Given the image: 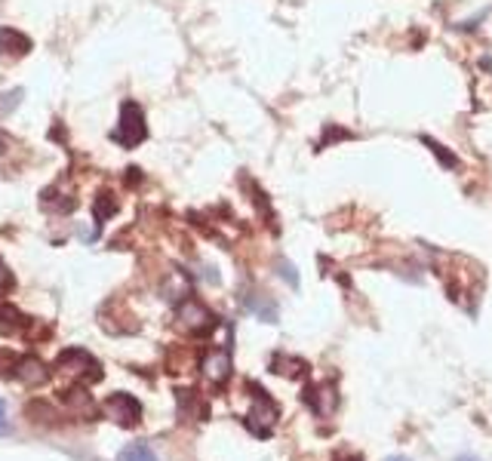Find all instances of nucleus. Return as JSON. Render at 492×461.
<instances>
[{"mask_svg": "<svg viewBox=\"0 0 492 461\" xmlns=\"http://www.w3.org/2000/svg\"><path fill=\"white\" fill-rule=\"evenodd\" d=\"M22 99V90H13V92H0V111H13Z\"/></svg>", "mask_w": 492, "mask_h": 461, "instance_id": "obj_11", "label": "nucleus"}, {"mask_svg": "<svg viewBox=\"0 0 492 461\" xmlns=\"http://www.w3.org/2000/svg\"><path fill=\"white\" fill-rule=\"evenodd\" d=\"M204 376L213 378V381H225L231 376V354L228 351H219V348L209 351V354L204 357Z\"/></svg>", "mask_w": 492, "mask_h": 461, "instance_id": "obj_6", "label": "nucleus"}, {"mask_svg": "<svg viewBox=\"0 0 492 461\" xmlns=\"http://www.w3.org/2000/svg\"><path fill=\"white\" fill-rule=\"evenodd\" d=\"M105 413L111 415L114 422L123 424V428H129V424H139L142 419V406L136 397H129V394H111V397L105 400Z\"/></svg>", "mask_w": 492, "mask_h": 461, "instance_id": "obj_3", "label": "nucleus"}, {"mask_svg": "<svg viewBox=\"0 0 492 461\" xmlns=\"http://www.w3.org/2000/svg\"><path fill=\"white\" fill-rule=\"evenodd\" d=\"M461 461H474V458H461Z\"/></svg>", "mask_w": 492, "mask_h": 461, "instance_id": "obj_16", "label": "nucleus"}, {"mask_svg": "<svg viewBox=\"0 0 492 461\" xmlns=\"http://www.w3.org/2000/svg\"><path fill=\"white\" fill-rule=\"evenodd\" d=\"M425 145H431V151H434V154H440V157H444V163H446V167H452V163H455V157H450V154H446V151H444V145H440V142H431V139H425Z\"/></svg>", "mask_w": 492, "mask_h": 461, "instance_id": "obj_12", "label": "nucleus"}, {"mask_svg": "<svg viewBox=\"0 0 492 461\" xmlns=\"http://www.w3.org/2000/svg\"><path fill=\"white\" fill-rule=\"evenodd\" d=\"M13 376H16L19 381H25V385L38 387V385H43V381L49 378V370L40 363L38 357H22V360H16V370H13Z\"/></svg>", "mask_w": 492, "mask_h": 461, "instance_id": "obj_5", "label": "nucleus"}, {"mask_svg": "<svg viewBox=\"0 0 492 461\" xmlns=\"http://www.w3.org/2000/svg\"><path fill=\"white\" fill-rule=\"evenodd\" d=\"M179 323H182L188 333H209V329L215 326V317L209 314L200 301L185 299L182 305H179Z\"/></svg>", "mask_w": 492, "mask_h": 461, "instance_id": "obj_4", "label": "nucleus"}, {"mask_svg": "<svg viewBox=\"0 0 492 461\" xmlns=\"http://www.w3.org/2000/svg\"><path fill=\"white\" fill-rule=\"evenodd\" d=\"M118 461H157V456L148 443H129L127 449H120Z\"/></svg>", "mask_w": 492, "mask_h": 461, "instance_id": "obj_9", "label": "nucleus"}, {"mask_svg": "<svg viewBox=\"0 0 492 461\" xmlns=\"http://www.w3.org/2000/svg\"><path fill=\"white\" fill-rule=\"evenodd\" d=\"M56 366L65 370V372H71V376H77V378H90V381L102 378V372H99V363L90 354H86V351H81V348L62 351L59 363H56Z\"/></svg>", "mask_w": 492, "mask_h": 461, "instance_id": "obj_2", "label": "nucleus"}, {"mask_svg": "<svg viewBox=\"0 0 492 461\" xmlns=\"http://www.w3.org/2000/svg\"><path fill=\"white\" fill-rule=\"evenodd\" d=\"M28 49H31V40L22 31H16V28H4V31H0V53L4 56L22 59V56H28Z\"/></svg>", "mask_w": 492, "mask_h": 461, "instance_id": "obj_7", "label": "nucleus"}, {"mask_svg": "<svg viewBox=\"0 0 492 461\" xmlns=\"http://www.w3.org/2000/svg\"><path fill=\"white\" fill-rule=\"evenodd\" d=\"M148 126H145V114L136 102H123L120 108V124L114 129V142L123 148H136L139 142H145Z\"/></svg>", "mask_w": 492, "mask_h": 461, "instance_id": "obj_1", "label": "nucleus"}, {"mask_svg": "<svg viewBox=\"0 0 492 461\" xmlns=\"http://www.w3.org/2000/svg\"><path fill=\"white\" fill-rule=\"evenodd\" d=\"M22 326H25V317H22L13 305L0 301V335H16Z\"/></svg>", "mask_w": 492, "mask_h": 461, "instance_id": "obj_8", "label": "nucleus"}, {"mask_svg": "<svg viewBox=\"0 0 492 461\" xmlns=\"http://www.w3.org/2000/svg\"><path fill=\"white\" fill-rule=\"evenodd\" d=\"M0 434H6V403L0 400Z\"/></svg>", "mask_w": 492, "mask_h": 461, "instance_id": "obj_14", "label": "nucleus"}, {"mask_svg": "<svg viewBox=\"0 0 492 461\" xmlns=\"http://www.w3.org/2000/svg\"><path fill=\"white\" fill-rule=\"evenodd\" d=\"M385 461H409V458H403V456H391V458H385Z\"/></svg>", "mask_w": 492, "mask_h": 461, "instance_id": "obj_15", "label": "nucleus"}, {"mask_svg": "<svg viewBox=\"0 0 492 461\" xmlns=\"http://www.w3.org/2000/svg\"><path fill=\"white\" fill-rule=\"evenodd\" d=\"M13 283V277H10V271H6V265H4V258H0V292L6 290V286Z\"/></svg>", "mask_w": 492, "mask_h": 461, "instance_id": "obj_13", "label": "nucleus"}, {"mask_svg": "<svg viewBox=\"0 0 492 461\" xmlns=\"http://www.w3.org/2000/svg\"><path fill=\"white\" fill-rule=\"evenodd\" d=\"M114 213H118V200H114V194H99V200H96V222L111 219Z\"/></svg>", "mask_w": 492, "mask_h": 461, "instance_id": "obj_10", "label": "nucleus"}]
</instances>
